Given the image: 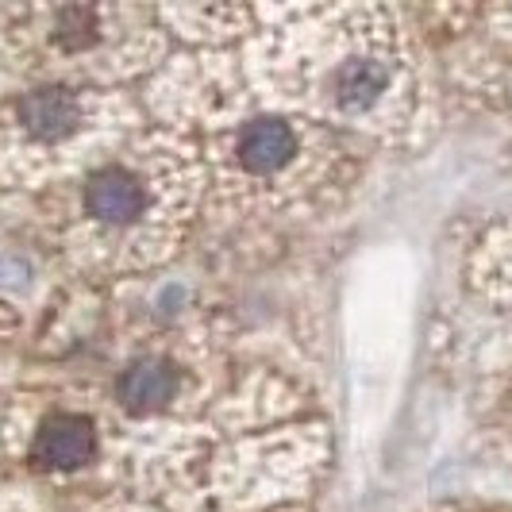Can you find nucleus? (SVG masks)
<instances>
[{"mask_svg": "<svg viewBox=\"0 0 512 512\" xmlns=\"http://www.w3.org/2000/svg\"><path fill=\"white\" fill-rule=\"evenodd\" d=\"M231 51L258 108L385 147H416L432 124L424 62L393 8H262L255 35Z\"/></svg>", "mask_w": 512, "mask_h": 512, "instance_id": "1", "label": "nucleus"}, {"mask_svg": "<svg viewBox=\"0 0 512 512\" xmlns=\"http://www.w3.org/2000/svg\"><path fill=\"white\" fill-rule=\"evenodd\" d=\"M124 89L27 85L0 104V189L43 197L147 128Z\"/></svg>", "mask_w": 512, "mask_h": 512, "instance_id": "6", "label": "nucleus"}, {"mask_svg": "<svg viewBox=\"0 0 512 512\" xmlns=\"http://www.w3.org/2000/svg\"><path fill=\"white\" fill-rule=\"evenodd\" d=\"M270 512H305L301 505H293V509H270Z\"/></svg>", "mask_w": 512, "mask_h": 512, "instance_id": "10", "label": "nucleus"}, {"mask_svg": "<svg viewBox=\"0 0 512 512\" xmlns=\"http://www.w3.org/2000/svg\"><path fill=\"white\" fill-rule=\"evenodd\" d=\"M324 459L328 436L308 393L278 374H251L135 462L128 493L158 512L293 509Z\"/></svg>", "mask_w": 512, "mask_h": 512, "instance_id": "2", "label": "nucleus"}, {"mask_svg": "<svg viewBox=\"0 0 512 512\" xmlns=\"http://www.w3.org/2000/svg\"><path fill=\"white\" fill-rule=\"evenodd\" d=\"M8 455L51 489H89V478L112 474L120 482L116 436L108 428L101 401L85 385H43L27 389L4 412Z\"/></svg>", "mask_w": 512, "mask_h": 512, "instance_id": "8", "label": "nucleus"}, {"mask_svg": "<svg viewBox=\"0 0 512 512\" xmlns=\"http://www.w3.org/2000/svg\"><path fill=\"white\" fill-rule=\"evenodd\" d=\"M197 143L208 208L228 216H312L362 174L359 139L258 104L197 131Z\"/></svg>", "mask_w": 512, "mask_h": 512, "instance_id": "4", "label": "nucleus"}, {"mask_svg": "<svg viewBox=\"0 0 512 512\" xmlns=\"http://www.w3.org/2000/svg\"><path fill=\"white\" fill-rule=\"evenodd\" d=\"M0 58L31 85H101L158 74L170 35L158 8L139 4H8L0 8Z\"/></svg>", "mask_w": 512, "mask_h": 512, "instance_id": "5", "label": "nucleus"}, {"mask_svg": "<svg viewBox=\"0 0 512 512\" xmlns=\"http://www.w3.org/2000/svg\"><path fill=\"white\" fill-rule=\"evenodd\" d=\"M262 8H228V4H185V8H158L166 35H181L197 51H228L255 35Z\"/></svg>", "mask_w": 512, "mask_h": 512, "instance_id": "9", "label": "nucleus"}, {"mask_svg": "<svg viewBox=\"0 0 512 512\" xmlns=\"http://www.w3.org/2000/svg\"><path fill=\"white\" fill-rule=\"evenodd\" d=\"M224 370V343L212 324L174 320L158 324L120 347L104 393H97L108 428L116 436L120 482L128 486L131 466L166 436L181 432L208 412Z\"/></svg>", "mask_w": 512, "mask_h": 512, "instance_id": "7", "label": "nucleus"}, {"mask_svg": "<svg viewBox=\"0 0 512 512\" xmlns=\"http://www.w3.org/2000/svg\"><path fill=\"white\" fill-rule=\"evenodd\" d=\"M208 208L197 135L147 124L81 178L35 197L39 228L85 278H139L166 266Z\"/></svg>", "mask_w": 512, "mask_h": 512, "instance_id": "3", "label": "nucleus"}]
</instances>
